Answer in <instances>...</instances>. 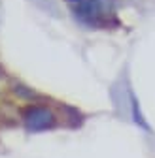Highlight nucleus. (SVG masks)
<instances>
[{
    "instance_id": "2",
    "label": "nucleus",
    "mask_w": 155,
    "mask_h": 158,
    "mask_svg": "<svg viewBox=\"0 0 155 158\" xmlns=\"http://www.w3.org/2000/svg\"><path fill=\"white\" fill-rule=\"evenodd\" d=\"M23 123H25V128L30 132H42L55 124V113L46 106H32V107H27L23 115Z\"/></svg>"
},
{
    "instance_id": "1",
    "label": "nucleus",
    "mask_w": 155,
    "mask_h": 158,
    "mask_svg": "<svg viewBox=\"0 0 155 158\" xmlns=\"http://www.w3.org/2000/svg\"><path fill=\"white\" fill-rule=\"evenodd\" d=\"M76 19L89 27H100L112 15L110 0H66Z\"/></svg>"
}]
</instances>
